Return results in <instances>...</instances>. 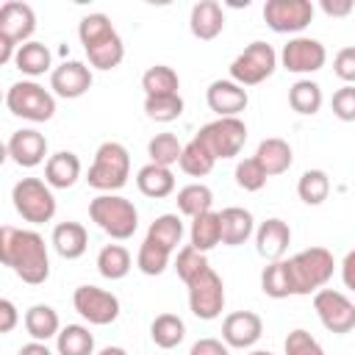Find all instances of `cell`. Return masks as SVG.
Returning a JSON list of instances; mask_svg holds the SVG:
<instances>
[{
	"instance_id": "cell-1",
	"label": "cell",
	"mask_w": 355,
	"mask_h": 355,
	"mask_svg": "<svg viewBox=\"0 0 355 355\" xmlns=\"http://www.w3.org/2000/svg\"><path fill=\"white\" fill-rule=\"evenodd\" d=\"M0 261L28 286H39L50 277L47 244L36 230H19L11 225L0 227Z\"/></svg>"
},
{
	"instance_id": "cell-2",
	"label": "cell",
	"mask_w": 355,
	"mask_h": 355,
	"mask_svg": "<svg viewBox=\"0 0 355 355\" xmlns=\"http://www.w3.org/2000/svg\"><path fill=\"white\" fill-rule=\"evenodd\" d=\"M80 44L86 50V58L97 69H114L125 58V44L119 33L114 31L111 19L105 14H86L78 25Z\"/></svg>"
},
{
	"instance_id": "cell-3",
	"label": "cell",
	"mask_w": 355,
	"mask_h": 355,
	"mask_svg": "<svg viewBox=\"0 0 355 355\" xmlns=\"http://www.w3.org/2000/svg\"><path fill=\"white\" fill-rule=\"evenodd\" d=\"M89 216L92 222L111 239L125 241L136 233L139 227V211L130 200L119 197V194H100L89 202Z\"/></svg>"
},
{
	"instance_id": "cell-4",
	"label": "cell",
	"mask_w": 355,
	"mask_h": 355,
	"mask_svg": "<svg viewBox=\"0 0 355 355\" xmlns=\"http://www.w3.org/2000/svg\"><path fill=\"white\" fill-rule=\"evenodd\" d=\"M130 178V155L125 150V144L119 141H103L94 153V164L89 166V186L105 194H114L116 189H122Z\"/></svg>"
},
{
	"instance_id": "cell-5",
	"label": "cell",
	"mask_w": 355,
	"mask_h": 355,
	"mask_svg": "<svg viewBox=\"0 0 355 355\" xmlns=\"http://www.w3.org/2000/svg\"><path fill=\"white\" fill-rule=\"evenodd\" d=\"M36 31V14L28 3L8 0L0 6V64L14 61L17 50L31 42V33Z\"/></svg>"
},
{
	"instance_id": "cell-6",
	"label": "cell",
	"mask_w": 355,
	"mask_h": 355,
	"mask_svg": "<svg viewBox=\"0 0 355 355\" xmlns=\"http://www.w3.org/2000/svg\"><path fill=\"white\" fill-rule=\"evenodd\" d=\"M288 263H291V275H294V294H300V297L322 291V286L333 277V269H336L333 252L324 247H308V250L297 252L294 258H288Z\"/></svg>"
},
{
	"instance_id": "cell-7",
	"label": "cell",
	"mask_w": 355,
	"mask_h": 355,
	"mask_svg": "<svg viewBox=\"0 0 355 355\" xmlns=\"http://www.w3.org/2000/svg\"><path fill=\"white\" fill-rule=\"evenodd\" d=\"M6 105L14 116L31 119V122H47L55 114V97L36 80H17L6 92Z\"/></svg>"
},
{
	"instance_id": "cell-8",
	"label": "cell",
	"mask_w": 355,
	"mask_h": 355,
	"mask_svg": "<svg viewBox=\"0 0 355 355\" xmlns=\"http://www.w3.org/2000/svg\"><path fill=\"white\" fill-rule=\"evenodd\" d=\"M17 214L31 225H44L55 216V197L53 189L39 178H22L11 191Z\"/></svg>"
},
{
	"instance_id": "cell-9",
	"label": "cell",
	"mask_w": 355,
	"mask_h": 355,
	"mask_svg": "<svg viewBox=\"0 0 355 355\" xmlns=\"http://www.w3.org/2000/svg\"><path fill=\"white\" fill-rule=\"evenodd\" d=\"M277 67V53L266 42H250L230 64V80L239 86H258L263 83Z\"/></svg>"
},
{
	"instance_id": "cell-10",
	"label": "cell",
	"mask_w": 355,
	"mask_h": 355,
	"mask_svg": "<svg viewBox=\"0 0 355 355\" xmlns=\"http://www.w3.org/2000/svg\"><path fill=\"white\" fill-rule=\"evenodd\" d=\"M197 139L214 153V158H233L241 153L247 141V125L239 116H216L214 122L202 125Z\"/></svg>"
},
{
	"instance_id": "cell-11",
	"label": "cell",
	"mask_w": 355,
	"mask_h": 355,
	"mask_svg": "<svg viewBox=\"0 0 355 355\" xmlns=\"http://www.w3.org/2000/svg\"><path fill=\"white\" fill-rule=\"evenodd\" d=\"M189 308L202 322H211L222 313V308H225V283L211 266L189 283Z\"/></svg>"
},
{
	"instance_id": "cell-12",
	"label": "cell",
	"mask_w": 355,
	"mask_h": 355,
	"mask_svg": "<svg viewBox=\"0 0 355 355\" xmlns=\"http://www.w3.org/2000/svg\"><path fill=\"white\" fill-rule=\"evenodd\" d=\"M313 311L319 316V322L330 330V333H349L355 330V305L349 302L347 294L333 291V288H322L313 294Z\"/></svg>"
},
{
	"instance_id": "cell-13",
	"label": "cell",
	"mask_w": 355,
	"mask_h": 355,
	"mask_svg": "<svg viewBox=\"0 0 355 355\" xmlns=\"http://www.w3.org/2000/svg\"><path fill=\"white\" fill-rule=\"evenodd\" d=\"M263 19L275 33H300L313 19L311 0H266Z\"/></svg>"
},
{
	"instance_id": "cell-14",
	"label": "cell",
	"mask_w": 355,
	"mask_h": 355,
	"mask_svg": "<svg viewBox=\"0 0 355 355\" xmlns=\"http://www.w3.org/2000/svg\"><path fill=\"white\" fill-rule=\"evenodd\" d=\"M72 305L89 324H111L119 316L116 294L97 288V286H78L72 294Z\"/></svg>"
},
{
	"instance_id": "cell-15",
	"label": "cell",
	"mask_w": 355,
	"mask_h": 355,
	"mask_svg": "<svg viewBox=\"0 0 355 355\" xmlns=\"http://www.w3.org/2000/svg\"><path fill=\"white\" fill-rule=\"evenodd\" d=\"M280 61L288 72H297V75H311V72H319L327 61V50L319 39H311V36H294L283 44V53H280Z\"/></svg>"
},
{
	"instance_id": "cell-16",
	"label": "cell",
	"mask_w": 355,
	"mask_h": 355,
	"mask_svg": "<svg viewBox=\"0 0 355 355\" xmlns=\"http://www.w3.org/2000/svg\"><path fill=\"white\" fill-rule=\"evenodd\" d=\"M50 89L64 100L83 97L92 89V69L83 61H64L50 72Z\"/></svg>"
},
{
	"instance_id": "cell-17",
	"label": "cell",
	"mask_w": 355,
	"mask_h": 355,
	"mask_svg": "<svg viewBox=\"0 0 355 355\" xmlns=\"http://www.w3.org/2000/svg\"><path fill=\"white\" fill-rule=\"evenodd\" d=\"M261 333H263V322L252 311H233L222 322V338L227 347H236V349L252 347L261 338Z\"/></svg>"
},
{
	"instance_id": "cell-18",
	"label": "cell",
	"mask_w": 355,
	"mask_h": 355,
	"mask_svg": "<svg viewBox=\"0 0 355 355\" xmlns=\"http://www.w3.org/2000/svg\"><path fill=\"white\" fill-rule=\"evenodd\" d=\"M205 100L216 116H239L250 103L247 89L239 86L236 80H214L205 92Z\"/></svg>"
},
{
	"instance_id": "cell-19",
	"label": "cell",
	"mask_w": 355,
	"mask_h": 355,
	"mask_svg": "<svg viewBox=\"0 0 355 355\" xmlns=\"http://www.w3.org/2000/svg\"><path fill=\"white\" fill-rule=\"evenodd\" d=\"M8 155L17 166H25V169H33L44 161L47 155V139L33 130V128H25V130H17L11 133L8 139Z\"/></svg>"
},
{
	"instance_id": "cell-20",
	"label": "cell",
	"mask_w": 355,
	"mask_h": 355,
	"mask_svg": "<svg viewBox=\"0 0 355 355\" xmlns=\"http://www.w3.org/2000/svg\"><path fill=\"white\" fill-rule=\"evenodd\" d=\"M288 244H291V227L283 219H277V216L261 222V227L255 230V250L269 263L272 261H283Z\"/></svg>"
},
{
	"instance_id": "cell-21",
	"label": "cell",
	"mask_w": 355,
	"mask_h": 355,
	"mask_svg": "<svg viewBox=\"0 0 355 355\" xmlns=\"http://www.w3.org/2000/svg\"><path fill=\"white\" fill-rule=\"evenodd\" d=\"M189 28L200 42H211L222 33L225 28V14L222 6L216 0H200L191 6V17H189Z\"/></svg>"
},
{
	"instance_id": "cell-22",
	"label": "cell",
	"mask_w": 355,
	"mask_h": 355,
	"mask_svg": "<svg viewBox=\"0 0 355 355\" xmlns=\"http://www.w3.org/2000/svg\"><path fill=\"white\" fill-rule=\"evenodd\" d=\"M80 178V158L69 150L53 153L44 164V183L50 189H69Z\"/></svg>"
},
{
	"instance_id": "cell-23",
	"label": "cell",
	"mask_w": 355,
	"mask_h": 355,
	"mask_svg": "<svg viewBox=\"0 0 355 355\" xmlns=\"http://www.w3.org/2000/svg\"><path fill=\"white\" fill-rule=\"evenodd\" d=\"M53 247L61 258L67 261H75L86 252L89 247V233L80 222H58L53 227Z\"/></svg>"
},
{
	"instance_id": "cell-24",
	"label": "cell",
	"mask_w": 355,
	"mask_h": 355,
	"mask_svg": "<svg viewBox=\"0 0 355 355\" xmlns=\"http://www.w3.org/2000/svg\"><path fill=\"white\" fill-rule=\"evenodd\" d=\"M219 225H222V244L239 247L252 236V214L247 208L230 205L219 211Z\"/></svg>"
},
{
	"instance_id": "cell-25",
	"label": "cell",
	"mask_w": 355,
	"mask_h": 355,
	"mask_svg": "<svg viewBox=\"0 0 355 355\" xmlns=\"http://www.w3.org/2000/svg\"><path fill=\"white\" fill-rule=\"evenodd\" d=\"M136 186L144 197H153V200H161V197H169L175 191V175L169 166H158V164H147L136 172Z\"/></svg>"
},
{
	"instance_id": "cell-26",
	"label": "cell",
	"mask_w": 355,
	"mask_h": 355,
	"mask_svg": "<svg viewBox=\"0 0 355 355\" xmlns=\"http://www.w3.org/2000/svg\"><path fill=\"white\" fill-rule=\"evenodd\" d=\"M261 291L272 300H286L294 297V275L288 261H272L261 272Z\"/></svg>"
},
{
	"instance_id": "cell-27",
	"label": "cell",
	"mask_w": 355,
	"mask_h": 355,
	"mask_svg": "<svg viewBox=\"0 0 355 355\" xmlns=\"http://www.w3.org/2000/svg\"><path fill=\"white\" fill-rule=\"evenodd\" d=\"M255 158H258V164L263 166V172H266L269 178H272V175H283V172H288V166H291V161H294L288 141L275 139V136H272V139H263V141L258 144Z\"/></svg>"
},
{
	"instance_id": "cell-28",
	"label": "cell",
	"mask_w": 355,
	"mask_h": 355,
	"mask_svg": "<svg viewBox=\"0 0 355 355\" xmlns=\"http://www.w3.org/2000/svg\"><path fill=\"white\" fill-rule=\"evenodd\" d=\"M25 330H28V336L33 341H44L47 344V338H53V336L61 333L58 313L50 305H42V302L39 305H31L25 311Z\"/></svg>"
},
{
	"instance_id": "cell-29",
	"label": "cell",
	"mask_w": 355,
	"mask_h": 355,
	"mask_svg": "<svg viewBox=\"0 0 355 355\" xmlns=\"http://www.w3.org/2000/svg\"><path fill=\"white\" fill-rule=\"evenodd\" d=\"M141 89L144 97H166V94H178L180 89V78L172 67L166 64H155L141 75Z\"/></svg>"
},
{
	"instance_id": "cell-30",
	"label": "cell",
	"mask_w": 355,
	"mask_h": 355,
	"mask_svg": "<svg viewBox=\"0 0 355 355\" xmlns=\"http://www.w3.org/2000/svg\"><path fill=\"white\" fill-rule=\"evenodd\" d=\"M150 338L161 349H172L186 338V324L178 313H158L150 324Z\"/></svg>"
},
{
	"instance_id": "cell-31",
	"label": "cell",
	"mask_w": 355,
	"mask_h": 355,
	"mask_svg": "<svg viewBox=\"0 0 355 355\" xmlns=\"http://www.w3.org/2000/svg\"><path fill=\"white\" fill-rule=\"evenodd\" d=\"M50 61H53V55H50V50H47L42 42H25V44L17 50V55H14L17 69H19L22 75H31V78L44 75V72L50 69Z\"/></svg>"
},
{
	"instance_id": "cell-32",
	"label": "cell",
	"mask_w": 355,
	"mask_h": 355,
	"mask_svg": "<svg viewBox=\"0 0 355 355\" xmlns=\"http://www.w3.org/2000/svg\"><path fill=\"white\" fill-rule=\"evenodd\" d=\"M189 239H191V247H194V250H200V252L214 250V247L222 241V225H219V214L208 211V214H202V216L191 219Z\"/></svg>"
},
{
	"instance_id": "cell-33",
	"label": "cell",
	"mask_w": 355,
	"mask_h": 355,
	"mask_svg": "<svg viewBox=\"0 0 355 355\" xmlns=\"http://www.w3.org/2000/svg\"><path fill=\"white\" fill-rule=\"evenodd\" d=\"M58 355H94V336L83 324H67L55 336Z\"/></svg>"
},
{
	"instance_id": "cell-34",
	"label": "cell",
	"mask_w": 355,
	"mask_h": 355,
	"mask_svg": "<svg viewBox=\"0 0 355 355\" xmlns=\"http://www.w3.org/2000/svg\"><path fill=\"white\" fill-rule=\"evenodd\" d=\"M211 205H214V191L205 183H189L178 191V211L191 216V219L208 214Z\"/></svg>"
},
{
	"instance_id": "cell-35",
	"label": "cell",
	"mask_w": 355,
	"mask_h": 355,
	"mask_svg": "<svg viewBox=\"0 0 355 355\" xmlns=\"http://www.w3.org/2000/svg\"><path fill=\"white\" fill-rule=\"evenodd\" d=\"M214 164H216V158H214V153L194 136L189 144H183V155H180V169L186 172V175H191V178H205L211 169H214Z\"/></svg>"
},
{
	"instance_id": "cell-36",
	"label": "cell",
	"mask_w": 355,
	"mask_h": 355,
	"mask_svg": "<svg viewBox=\"0 0 355 355\" xmlns=\"http://www.w3.org/2000/svg\"><path fill=\"white\" fill-rule=\"evenodd\" d=\"M97 272L105 280H122L130 272V252L122 244H105L97 255Z\"/></svg>"
},
{
	"instance_id": "cell-37",
	"label": "cell",
	"mask_w": 355,
	"mask_h": 355,
	"mask_svg": "<svg viewBox=\"0 0 355 355\" xmlns=\"http://www.w3.org/2000/svg\"><path fill=\"white\" fill-rule=\"evenodd\" d=\"M288 105H291L297 114H305V116L316 114V111L322 108V89H319V83L311 80V78L297 80V83L288 89Z\"/></svg>"
},
{
	"instance_id": "cell-38",
	"label": "cell",
	"mask_w": 355,
	"mask_h": 355,
	"mask_svg": "<svg viewBox=\"0 0 355 355\" xmlns=\"http://www.w3.org/2000/svg\"><path fill=\"white\" fill-rule=\"evenodd\" d=\"M297 194L305 205H322L330 194V178L324 169H308L302 172L300 183H297Z\"/></svg>"
},
{
	"instance_id": "cell-39",
	"label": "cell",
	"mask_w": 355,
	"mask_h": 355,
	"mask_svg": "<svg viewBox=\"0 0 355 355\" xmlns=\"http://www.w3.org/2000/svg\"><path fill=\"white\" fill-rule=\"evenodd\" d=\"M147 239L172 252V250L180 244V239H183V222H180V216H178V214H161V216L150 225Z\"/></svg>"
},
{
	"instance_id": "cell-40",
	"label": "cell",
	"mask_w": 355,
	"mask_h": 355,
	"mask_svg": "<svg viewBox=\"0 0 355 355\" xmlns=\"http://www.w3.org/2000/svg\"><path fill=\"white\" fill-rule=\"evenodd\" d=\"M147 155H150V164L172 166V164H180L183 144L178 141L175 133H155L150 139V144H147Z\"/></svg>"
},
{
	"instance_id": "cell-41",
	"label": "cell",
	"mask_w": 355,
	"mask_h": 355,
	"mask_svg": "<svg viewBox=\"0 0 355 355\" xmlns=\"http://www.w3.org/2000/svg\"><path fill=\"white\" fill-rule=\"evenodd\" d=\"M169 255H172L169 250H164L161 244L144 239L141 247H139V255H136V266H139L144 275L155 277V275H161V272L169 266Z\"/></svg>"
},
{
	"instance_id": "cell-42",
	"label": "cell",
	"mask_w": 355,
	"mask_h": 355,
	"mask_svg": "<svg viewBox=\"0 0 355 355\" xmlns=\"http://www.w3.org/2000/svg\"><path fill=\"white\" fill-rule=\"evenodd\" d=\"M144 114L155 122H175L183 114V97L166 94V97H144Z\"/></svg>"
},
{
	"instance_id": "cell-43",
	"label": "cell",
	"mask_w": 355,
	"mask_h": 355,
	"mask_svg": "<svg viewBox=\"0 0 355 355\" xmlns=\"http://www.w3.org/2000/svg\"><path fill=\"white\" fill-rule=\"evenodd\" d=\"M208 269V258H205V252H200V250H194L191 244L189 247H183L180 252H178V258H175V272H178V277L189 286L200 272H205Z\"/></svg>"
},
{
	"instance_id": "cell-44",
	"label": "cell",
	"mask_w": 355,
	"mask_h": 355,
	"mask_svg": "<svg viewBox=\"0 0 355 355\" xmlns=\"http://www.w3.org/2000/svg\"><path fill=\"white\" fill-rule=\"evenodd\" d=\"M266 178H269V175L263 172V166L258 164L255 155L236 164V183H239V189H244V191H261V189L266 186Z\"/></svg>"
},
{
	"instance_id": "cell-45",
	"label": "cell",
	"mask_w": 355,
	"mask_h": 355,
	"mask_svg": "<svg viewBox=\"0 0 355 355\" xmlns=\"http://www.w3.org/2000/svg\"><path fill=\"white\" fill-rule=\"evenodd\" d=\"M283 349H286V355H324L322 344L308 330H302V327H297V330H291L286 336Z\"/></svg>"
},
{
	"instance_id": "cell-46",
	"label": "cell",
	"mask_w": 355,
	"mask_h": 355,
	"mask_svg": "<svg viewBox=\"0 0 355 355\" xmlns=\"http://www.w3.org/2000/svg\"><path fill=\"white\" fill-rule=\"evenodd\" d=\"M333 114L341 122H355V86H341L333 94Z\"/></svg>"
},
{
	"instance_id": "cell-47",
	"label": "cell",
	"mask_w": 355,
	"mask_h": 355,
	"mask_svg": "<svg viewBox=\"0 0 355 355\" xmlns=\"http://www.w3.org/2000/svg\"><path fill=\"white\" fill-rule=\"evenodd\" d=\"M333 72L347 83L355 86V47H341L333 58Z\"/></svg>"
},
{
	"instance_id": "cell-48",
	"label": "cell",
	"mask_w": 355,
	"mask_h": 355,
	"mask_svg": "<svg viewBox=\"0 0 355 355\" xmlns=\"http://www.w3.org/2000/svg\"><path fill=\"white\" fill-rule=\"evenodd\" d=\"M189 355H230V352H227V344H222L219 338H200L191 344Z\"/></svg>"
},
{
	"instance_id": "cell-49",
	"label": "cell",
	"mask_w": 355,
	"mask_h": 355,
	"mask_svg": "<svg viewBox=\"0 0 355 355\" xmlns=\"http://www.w3.org/2000/svg\"><path fill=\"white\" fill-rule=\"evenodd\" d=\"M19 322V313L11 300H0V333H11Z\"/></svg>"
},
{
	"instance_id": "cell-50",
	"label": "cell",
	"mask_w": 355,
	"mask_h": 355,
	"mask_svg": "<svg viewBox=\"0 0 355 355\" xmlns=\"http://www.w3.org/2000/svg\"><path fill=\"white\" fill-rule=\"evenodd\" d=\"M355 8L352 0H322V11L327 17H349Z\"/></svg>"
},
{
	"instance_id": "cell-51",
	"label": "cell",
	"mask_w": 355,
	"mask_h": 355,
	"mask_svg": "<svg viewBox=\"0 0 355 355\" xmlns=\"http://www.w3.org/2000/svg\"><path fill=\"white\" fill-rule=\"evenodd\" d=\"M341 280H344V286L349 288V291H355V247L344 255V261H341Z\"/></svg>"
},
{
	"instance_id": "cell-52",
	"label": "cell",
	"mask_w": 355,
	"mask_h": 355,
	"mask_svg": "<svg viewBox=\"0 0 355 355\" xmlns=\"http://www.w3.org/2000/svg\"><path fill=\"white\" fill-rule=\"evenodd\" d=\"M17 355H53V352L47 349L44 341H31V344H22Z\"/></svg>"
},
{
	"instance_id": "cell-53",
	"label": "cell",
	"mask_w": 355,
	"mask_h": 355,
	"mask_svg": "<svg viewBox=\"0 0 355 355\" xmlns=\"http://www.w3.org/2000/svg\"><path fill=\"white\" fill-rule=\"evenodd\" d=\"M97 355H128V352H125L122 347H103Z\"/></svg>"
},
{
	"instance_id": "cell-54",
	"label": "cell",
	"mask_w": 355,
	"mask_h": 355,
	"mask_svg": "<svg viewBox=\"0 0 355 355\" xmlns=\"http://www.w3.org/2000/svg\"><path fill=\"white\" fill-rule=\"evenodd\" d=\"M250 355H275V352H269V349H252Z\"/></svg>"
}]
</instances>
